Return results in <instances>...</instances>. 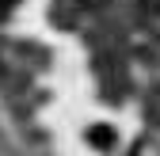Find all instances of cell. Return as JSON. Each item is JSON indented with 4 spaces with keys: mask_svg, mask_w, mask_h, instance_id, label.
I'll use <instances>...</instances> for the list:
<instances>
[{
    "mask_svg": "<svg viewBox=\"0 0 160 156\" xmlns=\"http://www.w3.org/2000/svg\"><path fill=\"white\" fill-rule=\"evenodd\" d=\"M141 19L152 34H160V0H141Z\"/></svg>",
    "mask_w": 160,
    "mask_h": 156,
    "instance_id": "1",
    "label": "cell"
}]
</instances>
